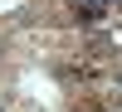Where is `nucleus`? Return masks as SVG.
Listing matches in <instances>:
<instances>
[{"mask_svg":"<svg viewBox=\"0 0 122 112\" xmlns=\"http://www.w3.org/2000/svg\"><path fill=\"white\" fill-rule=\"evenodd\" d=\"M117 88H122V73H117Z\"/></svg>","mask_w":122,"mask_h":112,"instance_id":"f03ea898","label":"nucleus"},{"mask_svg":"<svg viewBox=\"0 0 122 112\" xmlns=\"http://www.w3.org/2000/svg\"><path fill=\"white\" fill-rule=\"evenodd\" d=\"M73 5H78V15H83V19H98V15L107 10V0H73Z\"/></svg>","mask_w":122,"mask_h":112,"instance_id":"f257e3e1","label":"nucleus"},{"mask_svg":"<svg viewBox=\"0 0 122 112\" xmlns=\"http://www.w3.org/2000/svg\"><path fill=\"white\" fill-rule=\"evenodd\" d=\"M117 5H122V0H117Z\"/></svg>","mask_w":122,"mask_h":112,"instance_id":"7ed1b4c3","label":"nucleus"}]
</instances>
